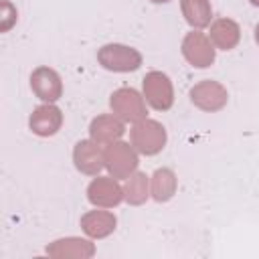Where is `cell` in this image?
<instances>
[{
	"instance_id": "cell-1",
	"label": "cell",
	"mask_w": 259,
	"mask_h": 259,
	"mask_svg": "<svg viewBox=\"0 0 259 259\" xmlns=\"http://www.w3.org/2000/svg\"><path fill=\"white\" fill-rule=\"evenodd\" d=\"M168 140L166 127L158 121V119H142L138 123L132 125L130 130V144L138 150V154L142 156H156L164 150Z\"/></svg>"
},
{
	"instance_id": "cell-2",
	"label": "cell",
	"mask_w": 259,
	"mask_h": 259,
	"mask_svg": "<svg viewBox=\"0 0 259 259\" xmlns=\"http://www.w3.org/2000/svg\"><path fill=\"white\" fill-rule=\"evenodd\" d=\"M97 61L105 71L111 73H132L142 67V53L134 47L121 45V42H109L103 45L97 51Z\"/></svg>"
},
{
	"instance_id": "cell-3",
	"label": "cell",
	"mask_w": 259,
	"mask_h": 259,
	"mask_svg": "<svg viewBox=\"0 0 259 259\" xmlns=\"http://www.w3.org/2000/svg\"><path fill=\"white\" fill-rule=\"evenodd\" d=\"M109 107L111 113L117 115L125 123H138L148 117L146 99L144 95L134 87H119L109 95Z\"/></svg>"
},
{
	"instance_id": "cell-4",
	"label": "cell",
	"mask_w": 259,
	"mask_h": 259,
	"mask_svg": "<svg viewBox=\"0 0 259 259\" xmlns=\"http://www.w3.org/2000/svg\"><path fill=\"white\" fill-rule=\"evenodd\" d=\"M138 164H140L138 150L132 144L117 140L105 146V168L109 176L117 180H125L138 170Z\"/></svg>"
},
{
	"instance_id": "cell-5",
	"label": "cell",
	"mask_w": 259,
	"mask_h": 259,
	"mask_svg": "<svg viewBox=\"0 0 259 259\" xmlns=\"http://www.w3.org/2000/svg\"><path fill=\"white\" fill-rule=\"evenodd\" d=\"M142 95L156 111H168L174 105V85L162 71H150L142 79Z\"/></svg>"
},
{
	"instance_id": "cell-6",
	"label": "cell",
	"mask_w": 259,
	"mask_h": 259,
	"mask_svg": "<svg viewBox=\"0 0 259 259\" xmlns=\"http://www.w3.org/2000/svg\"><path fill=\"white\" fill-rule=\"evenodd\" d=\"M180 51H182V57L188 61V65H192L194 69L210 67L217 57V47L212 45L210 36L196 28H192L190 32L184 34Z\"/></svg>"
},
{
	"instance_id": "cell-7",
	"label": "cell",
	"mask_w": 259,
	"mask_h": 259,
	"mask_svg": "<svg viewBox=\"0 0 259 259\" xmlns=\"http://www.w3.org/2000/svg\"><path fill=\"white\" fill-rule=\"evenodd\" d=\"M188 97L194 107H198L200 111H206V113L221 111L229 101L227 87L214 79H202V81L194 83L188 91Z\"/></svg>"
},
{
	"instance_id": "cell-8",
	"label": "cell",
	"mask_w": 259,
	"mask_h": 259,
	"mask_svg": "<svg viewBox=\"0 0 259 259\" xmlns=\"http://www.w3.org/2000/svg\"><path fill=\"white\" fill-rule=\"evenodd\" d=\"M73 164L81 174L97 176L105 168V148L89 140H79L73 148Z\"/></svg>"
},
{
	"instance_id": "cell-9",
	"label": "cell",
	"mask_w": 259,
	"mask_h": 259,
	"mask_svg": "<svg viewBox=\"0 0 259 259\" xmlns=\"http://www.w3.org/2000/svg\"><path fill=\"white\" fill-rule=\"evenodd\" d=\"M87 200L97 208H113L123 200V186L113 176H95L87 186Z\"/></svg>"
},
{
	"instance_id": "cell-10",
	"label": "cell",
	"mask_w": 259,
	"mask_h": 259,
	"mask_svg": "<svg viewBox=\"0 0 259 259\" xmlns=\"http://www.w3.org/2000/svg\"><path fill=\"white\" fill-rule=\"evenodd\" d=\"M30 89L42 103H55L63 95L61 75L55 69L40 65L30 73Z\"/></svg>"
},
{
	"instance_id": "cell-11",
	"label": "cell",
	"mask_w": 259,
	"mask_h": 259,
	"mask_svg": "<svg viewBox=\"0 0 259 259\" xmlns=\"http://www.w3.org/2000/svg\"><path fill=\"white\" fill-rule=\"evenodd\" d=\"M63 125V111L55 103H42L32 109L28 117V127L38 138L55 136Z\"/></svg>"
},
{
	"instance_id": "cell-12",
	"label": "cell",
	"mask_w": 259,
	"mask_h": 259,
	"mask_svg": "<svg viewBox=\"0 0 259 259\" xmlns=\"http://www.w3.org/2000/svg\"><path fill=\"white\" fill-rule=\"evenodd\" d=\"M47 255L57 259H89L95 255V245L81 237H63L47 245Z\"/></svg>"
},
{
	"instance_id": "cell-13",
	"label": "cell",
	"mask_w": 259,
	"mask_h": 259,
	"mask_svg": "<svg viewBox=\"0 0 259 259\" xmlns=\"http://www.w3.org/2000/svg\"><path fill=\"white\" fill-rule=\"evenodd\" d=\"M123 134H125V121H121L113 113H101L93 117L89 123V138L101 146L121 140Z\"/></svg>"
},
{
	"instance_id": "cell-14",
	"label": "cell",
	"mask_w": 259,
	"mask_h": 259,
	"mask_svg": "<svg viewBox=\"0 0 259 259\" xmlns=\"http://www.w3.org/2000/svg\"><path fill=\"white\" fill-rule=\"evenodd\" d=\"M117 227V217L111 210H87L81 217V229L89 239H105Z\"/></svg>"
},
{
	"instance_id": "cell-15",
	"label": "cell",
	"mask_w": 259,
	"mask_h": 259,
	"mask_svg": "<svg viewBox=\"0 0 259 259\" xmlns=\"http://www.w3.org/2000/svg\"><path fill=\"white\" fill-rule=\"evenodd\" d=\"M208 36L212 40V45L221 51H231L241 42V26L227 16H219L210 22V30Z\"/></svg>"
},
{
	"instance_id": "cell-16",
	"label": "cell",
	"mask_w": 259,
	"mask_h": 259,
	"mask_svg": "<svg viewBox=\"0 0 259 259\" xmlns=\"http://www.w3.org/2000/svg\"><path fill=\"white\" fill-rule=\"evenodd\" d=\"M178 188V178L170 168H158L150 176V194L156 202H168Z\"/></svg>"
},
{
	"instance_id": "cell-17",
	"label": "cell",
	"mask_w": 259,
	"mask_h": 259,
	"mask_svg": "<svg viewBox=\"0 0 259 259\" xmlns=\"http://www.w3.org/2000/svg\"><path fill=\"white\" fill-rule=\"evenodd\" d=\"M180 10H182L184 20L192 28L200 30V28L210 26V20H212L210 0H180Z\"/></svg>"
},
{
	"instance_id": "cell-18",
	"label": "cell",
	"mask_w": 259,
	"mask_h": 259,
	"mask_svg": "<svg viewBox=\"0 0 259 259\" xmlns=\"http://www.w3.org/2000/svg\"><path fill=\"white\" fill-rule=\"evenodd\" d=\"M150 176H146V172L136 170L132 176L125 178L123 184V200L132 206H142L148 198H150Z\"/></svg>"
},
{
	"instance_id": "cell-19",
	"label": "cell",
	"mask_w": 259,
	"mask_h": 259,
	"mask_svg": "<svg viewBox=\"0 0 259 259\" xmlns=\"http://www.w3.org/2000/svg\"><path fill=\"white\" fill-rule=\"evenodd\" d=\"M14 22H16V8L8 0H2V22H0V30L6 32Z\"/></svg>"
},
{
	"instance_id": "cell-20",
	"label": "cell",
	"mask_w": 259,
	"mask_h": 259,
	"mask_svg": "<svg viewBox=\"0 0 259 259\" xmlns=\"http://www.w3.org/2000/svg\"><path fill=\"white\" fill-rule=\"evenodd\" d=\"M253 38H255V42L259 45V22L255 24V30H253Z\"/></svg>"
},
{
	"instance_id": "cell-21",
	"label": "cell",
	"mask_w": 259,
	"mask_h": 259,
	"mask_svg": "<svg viewBox=\"0 0 259 259\" xmlns=\"http://www.w3.org/2000/svg\"><path fill=\"white\" fill-rule=\"evenodd\" d=\"M152 4H166V2H170V0H150Z\"/></svg>"
},
{
	"instance_id": "cell-22",
	"label": "cell",
	"mask_w": 259,
	"mask_h": 259,
	"mask_svg": "<svg viewBox=\"0 0 259 259\" xmlns=\"http://www.w3.org/2000/svg\"><path fill=\"white\" fill-rule=\"evenodd\" d=\"M249 2H251L253 6H257V8H259V0H249Z\"/></svg>"
}]
</instances>
